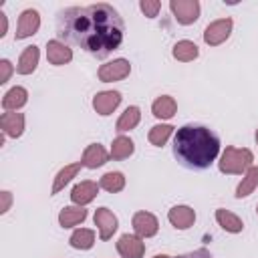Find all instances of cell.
<instances>
[{"label": "cell", "instance_id": "cell-1", "mask_svg": "<svg viewBox=\"0 0 258 258\" xmlns=\"http://www.w3.org/2000/svg\"><path fill=\"white\" fill-rule=\"evenodd\" d=\"M56 34L58 40L81 46L97 58H105L123 44L125 24L111 4L71 6L58 12Z\"/></svg>", "mask_w": 258, "mask_h": 258}, {"label": "cell", "instance_id": "cell-2", "mask_svg": "<svg viewBox=\"0 0 258 258\" xmlns=\"http://www.w3.org/2000/svg\"><path fill=\"white\" fill-rule=\"evenodd\" d=\"M220 153L218 135L204 125H183L173 137V155L189 169H206Z\"/></svg>", "mask_w": 258, "mask_h": 258}, {"label": "cell", "instance_id": "cell-3", "mask_svg": "<svg viewBox=\"0 0 258 258\" xmlns=\"http://www.w3.org/2000/svg\"><path fill=\"white\" fill-rule=\"evenodd\" d=\"M252 161H254V155H252L250 149H246V147H242V149L226 147L222 157H220V161H218V167H220L222 173L240 175V173H246L252 167Z\"/></svg>", "mask_w": 258, "mask_h": 258}, {"label": "cell", "instance_id": "cell-4", "mask_svg": "<svg viewBox=\"0 0 258 258\" xmlns=\"http://www.w3.org/2000/svg\"><path fill=\"white\" fill-rule=\"evenodd\" d=\"M169 10H171L173 18L183 26L194 24L200 18V2L198 0H171Z\"/></svg>", "mask_w": 258, "mask_h": 258}, {"label": "cell", "instance_id": "cell-5", "mask_svg": "<svg viewBox=\"0 0 258 258\" xmlns=\"http://www.w3.org/2000/svg\"><path fill=\"white\" fill-rule=\"evenodd\" d=\"M232 18H220V20H214L212 24L206 26L204 30V42L210 44V46H218L222 44L224 40H228L230 32H232Z\"/></svg>", "mask_w": 258, "mask_h": 258}, {"label": "cell", "instance_id": "cell-6", "mask_svg": "<svg viewBox=\"0 0 258 258\" xmlns=\"http://www.w3.org/2000/svg\"><path fill=\"white\" fill-rule=\"evenodd\" d=\"M129 73H131L129 60H125V58H115V60H111V62L101 64V69H99L97 75H99V81H103V83H113V81H121V79L129 77Z\"/></svg>", "mask_w": 258, "mask_h": 258}, {"label": "cell", "instance_id": "cell-7", "mask_svg": "<svg viewBox=\"0 0 258 258\" xmlns=\"http://www.w3.org/2000/svg\"><path fill=\"white\" fill-rule=\"evenodd\" d=\"M95 226L99 228V238L109 240L117 232L119 222H117V216L109 208H97L95 210Z\"/></svg>", "mask_w": 258, "mask_h": 258}, {"label": "cell", "instance_id": "cell-8", "mask_svg": "<svg viewBox=\"0 0 258 258\" xmlns=\"http://www.w3.org/2000/svg\"><path fill=\"white\" fill-rule=\"evenodd\" d=\"M38 28H40V14L34 8L22 10L20 18H18V26H16V40H22V38L36 34Z\"/></svg>", "mask_w": 258, "mask_h": 258}, {"label": "cell", "instance_id": "cell-9", "mask_svg": "<svg viewBox=\"0 0 258 258\" xmlns=\"http://www.w3.org/2000/svg\"><path fill=\"white\" fill-rule=\"evenodd\" d=\"M131 226H133V230H135V234L139 238H151L159 230V222H157V218L151 212H137V214H133Z\"/></svg>", "mask_w": 258, "mask_h": 258}, {"label": "cell", "instance_id": "cell-10", "mask_svg": "<svg viewBox=\"0 0 258 258\" xmlns=\"http://www.w3.org/2000/svg\"><path fill=\"white\" fill-rule=\"evenodd\" d=\"M117 252L121 254V258H143L145 254L143 238H139L137 234H123L117 242Z\"/></svg>", "mask_w": 258, "mask_h": 258}, {"label": "cell", "instance_id": "cell-11", "mask_svg": "<svg viewBox=\"0 0 258 258\" xmlns=\"http://www.w3.org/2000/svg\"><path fill=\"white\" fill-rule=\"evenodd\" d=\"M119 103H121V93L119 91H101L93 97V109L103 117L111 115L119 107Z\"/></svg>", "mask_w": 258, "mask_h": 258}, {"label": "cell", "instance_id": "cell-12", "mask_svg": "<svg viewBox=\"0 0 258 258\" xmlns=\"http://www.w3.org/2000/svg\"><path fill=\"white\" fill-rule=\"evenodd\" d=\"M97 194H99V183L91 181V179H85V181H81V183H77L73 187L71 200H73L75 206H83L85 208L87 204H91L97 198Z\"/></svg>", "mask_w": 258, "mask_h": 258}, {"label": "cell", "instance_id": "cell-13", "mask_svg": "<svg viewBox=\"0 0 258 258\" xmlns=\"http://www.w3.org/2000/svg\"><path fill=\"white\" fill-rule=\"evenodd\" d=\"M46 58L50 64L54 67H60V64H67L73 60V50L67 46V42L62 40H48L46 42Z\"/></svg>", "mask_w": 258, "mask_h": 258}, {"label": "cell", "instance_id": "cell-14", "mask_svg": "<svg viewBox=\"0 0 258 258\" xmlns=\"http://www.w3.org/2000/svg\"><path fill=\"white\" fill-rule=\"evenodd\" d=\"M0 127L6 137H20L24 133V115L16 111H6L0 115Z\"/></svg>", "mask_w": 258, "mask_h": 258}, {"label": "cell", "instance_id": "cell-15", "mask_svg": "<svg viewBox=\"0 0 258 258\" xmlns=\"http://www.w3.org/2000/svg\"><path fill=\"white\" fill-rule=\"evenodd\" d=\"M167 220L173 228L177 230H187L189 226H194L196 222V212L189 206H173L167 212Z\"/></svg>", "mask_w": 258, "mask_h": 258}, {"label": "cell", "instance_id": "cell-16", "mask_svg": "<svg viewBox=\"0 0 258 258\" xmlns=\"http://www.w3.org/2000/svg\"><path fill=\"white\" fill-rule=\"evenodd\" d=\"M107 161H109V153L105 151L103 145H99V143H91V145L85 147V151H83V159H81V163H83L85 167H89V169H97V167L105 165Z\"/></svg>", "mask_w": 258, "mask_h": 258}, {"label": "cell", "instance_id": "cell-17", "mask_svg": "<svg viewBox=\"0 0 258 258\" xmlns=\"http://www.w3.org/2000/svg\"><path fill=\"white\" fill-rule=\"evenodd\" d=\"M38 58H40V50L38 46H26L22 52H20V58L16 62V73L18 75H30L36 71V64H38Z\"/></svg>", "mask_w": 258, "mask_h": 258}, {"label": "cell", "instance_id": "cell-18", "mask_svg": "<svg viewBox=\"0 0 258 258\" xmlns=\"http://www.w3.org/2000/svg\"><path fill=\"white\" fill-rule=\"evenodd\" d=\"M28 101V91L24 87H12L10 91L4 93L2 97V107L6 111H18L20 107H24Z\"/></svg>", "mask_w": 258, "mask_h": 258}, {"label": "cell", "instance_id": "cell-19", "mask_svg": "<svg viewBox=\"0 0 258 258\" xmlns=\"http://www.w3.org/2000/svg\"><path fill=\"white\" fill-rule=\"evenodd\" d=\"M175 111H177V103H175V99L169 97V95L157 97V99L153 101V105H151V113H153L157 119H171V117L175 115Z\"/></svg>", "mask_w": 258, "mask_h": 258}, {"label": "cell", "instance_id": "cell-20", "mask_svg": "<svg viewBox=\"0 0 258 258\" xmlns=\"http://www.w3.org/2000/svg\"><path fill=\"white\" fill-rule=\"evenodd\" d=\"M85 218H87V210L83 206H67L58 214V224L62 228H73V226L85 222Z\"/></svg>", "mask_w": 258, "mask_h": 258}, {"label": "cell", "instance_id": "cell-21", "mask_svg": "<svg viewBox=\"0 0 258 258\" xmlns=\"http://www.w3.org/2000/svg\"><path fill=\"white\" fill-rule=\"evenodd\" d=\"M216 222L222 226V230H226L230 234H238V232L244 230V222L236 214H232V212H228L224 208H218L216 210Z\"/></svg>", "mask_w": 258, "mask_h": 258}, {"label": "cell", "instance_id": "cell-22", "mask_svg": "<svg viewBox=\"0 0 258 258\" xmlns=\"http://www.w3.org/2000/svg\"><path fill=\"white\" fill-rule=\"evenodd\" d=\"M139 121H141V111H139V107L131 105V107H127V109L121 113V117L117 119L115 129H117L119 133H125V131L135 129V127L139 125Z\"/></svg>", "mask_w": 258, "mask_h": 258}, {"label": "cell", "instance_id": "cell-23", "mask_svg": "<svg viewBox=\"0 0 258 258\" xmlns=\"http://www.w3.org/2000/svg\"><path fill=\"white\" fill-rule=\"evenodd\" d=\"M81 167H83V163H81V161H79V163L64 165V167L56 173V177H54V181H52V187H50V194L54 196V194H58L60 189H64V185H67L73 177H77V173L81 171Z\"/></svg>", "mask_w": 258, "mask_h": 258}, {"label": "cell", "instance_id": "cell-24", "mask_svg": "<svg viewBox=\"0 0 258 258\" xmlns=\"http://www.w3.org/2000/svg\"><path fill=\"white\" fill-rule=\"evenodd\" d=\"M133 151H135L133 141H131L129 137H125V135H119V137L113 139L109 155H111L115 161H121V159H127L129 155H133Z\"/></svg>", "mask_w": 258, "mask_h": 258}, {"label": "cell", "instance_id": "cell-25", "mask_svg": "<svg viewBox=\"0 0 258 258\" xmlns=\"http://www.w3.org/2000/svg\"><path fill=\"white\" fill-rule=\"evenodd\" d=\"M171 54H173L175 60L189 62V60L198 58L200 50H198L196 42H191V40H177V42L173 44V48H171Z\"/></svg>", "mask_w": 258, "mask_h": 258}, {"label": "cell", "instance_id": "cell-26", "mask_svg": "<svg viewBox=\"0 0 258 258\" xmlns=\"http://www.w3.org/2000/svg\"><path fill=\"white\" fill-rule=\"evenodd\" d=\"M256 185H258V165H252V167L244 173L242 181L238 183V187H236V198L242 200V198L250 196Z\"/></svg>", "mask_w": 258, "mask_h": 258}, {"label": "cell", "instance_id": "cell-27", "mask_svg": "<svg viewBox=\"0 0 258 258\" xmlns=\"http://www.w3.org/2000/svg\"><path fill=\"white\" fill-rule=\"evenodd\" d=\"M69 244H71L73 248H77V250H89V248H93V244H95V232L89 230V228H79V230H75V232L71 234Z\"/></svg>", "mask_w": 258, "mask_h": 258}, {"label": "cell", "instance_id": "cell-28", "mask_svg": "<svg viewBox=\"0 0 258 258\" xmlns=\"http://www.w3.org/2000/svg\"><path fill=\"white\" fill-rule=\"evenodd\" d=\"M99 187H103L109 194H117L125 187V175L121 171H107L101 179H99Z\"/></svg>", "mask_w": 258, "mask_h": 258}, {"label": "cell", "instance_id": "cell-29", "mask_svg": "<svg viewBox=\"0 0 258 258\" xmlns=\"http://www.w3.org/2000/svg\"><path fill=\"white\" fill-rule=\"evenodd\" d=\"M171 133H173V127L171 125H167V123H159V125H153L151 129H149V143L151 145H155V147H161V145H165L167 143V139L171 137Z\"/></svg>", "mask_w": 258, "mask_h": 258}, {"label": "cell", "instance_id": "cell-30", "mask_svg": "<svg viewBox=\"0 0 258 258\" xmlns=\"http://www.w3.org/2000/svg\"><path fill=\"white\" fill-rule=\"evenodd\" d=\"M139 8H141V12H143L147 18H155L157 12L161 10V2H159V0H141V2H139Z\"/></svg>", "mask_w": 258, "mask_h": 258}, {"label": "cell", "instance_id": "cell-31", "mask_svg": "<svg viewBox=\"0 0 258 258\" xmlns=\"http://www.w3.org/2000/svg\"><path fill=\"white\" fill-rule=\"evenodd\" d=\"M12 71H14L12 62H10L8 58H2V60H0V83H2V85H4V83H8V79H10Z\"/></svg>", "mask_w": 258, "mask_h": 258}, {"label": "cell", "instance_id": "cell-32", "mask_svg": "<svg viewBox=\"0 0 258 258\" xmlns=\"http://www.w3.org/2000/svg\"><path fill=\"white\" fill-rule=\"evenodd\" d=\"M177 258H214L206 248H200V250H194V252H187V254H181Z\"/></svg>", "mask_w": 258, "mask_h": 258}, {"label": "cell", "instance_id": "cell-33", "mask_svg": "<svg viewBox=\"0 0 258 258\" xmlns=\"http://www.w3.org/2000/svg\"><path fill=\"white\" fill-rule=\"evenodd\" d=\"M0 198H2L0 214H6V212L10 210V204H12V196H10V191H0Z\"/></svg>", "mask_w": 258, "mask_h": 258}, {"label": "cell", "instance_id": "cell-34", "mask_svg": "<svg viewBox=\"0 0 258 258\" xmlns=\"http://www.w3.org/2000/svg\"><path fill=\"white\" fill-rule=\"evenodd\" d=\"M6 30H8V18L4 12H0V36H4Z\"/></svg>", "mask_w": 258, "mask_h": 258}, {"label": "cell", "instance_id": "cell-35", "mask_svg": "<svg viewBox=\"0 0 258 258\" xmlns=\"http://www.w3.org/2000/svg\"><path fill=\"white\" fill-rule=\"evenodd\" d=\"M153 258H171V256H167V254H157V256H153Z\"/></svg>", "mask_w": 258, "mask_h": 258}, {"label": "cell", "instance_id": "cell-36", "mask_svg": "<svg viewBox=\"0 0 258 258\" xmlns=\"http://www.w3.org/2000/svg\"><path fill=\"white\" fill-rule=\"evenodd\" d=\"M256 143H258V129H256Z\"/></svg>", "mask_w": 258, "mask_h": 258}, {"label": "cell", "instance_id": "cell-37", "mask_svg": "<svg viewBox=\"0 0 258 258\" xmlns=\"http://www.w3.org/2000/svg\"><path fill=\"white\" fill-rule=\"evenodd\" d=\"M256 212H258V206H256Z\"/></svg>", "mask_w": 258, "mask_h": 258}]
</instances>
